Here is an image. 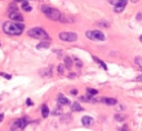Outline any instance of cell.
Instances as JSON below:
<instances>
[{"label":"cell","instance_id":"27","mask_svg":"<svg viewBox=\"0 0 142 131\" xmlns=\"http://www.w3.org/2000/svg\"><path fill=\"white\" fill-rule=\"evenodd\" d=\"M1 76H2V77H5V78H7V79H10V78H11L10 75H5V74H2Z\"/></svg>","mask_w":142,"mask_h":131},{"label":"cell","instance_id":"17","mask_svg":"<svg viewBox=\"0 0 142 131\" xmlns=\"http://www.w3.org/2000/svg\"><path fill=\"white\" fill-rule=\"evenodd\" d=\"M93 60H94V61H96L97 63H99V65H100V66H101L103 69H105V70H107V65H105V63H104L103 61H102L101 59H99V58H97V57H93Z\"/></svg>","mask_w":142,"mask_h":131},{"label":"cell","instance_id":"7","mask_svg":"<svg viewBox=\"0 0 142 131\" xmlns=\"http://www.w3.org/2000/svg\"><path fill=\"white\" fill-rule=\"evenodd\" d=\"M127 2H128V0H119L116 4V6H114V9H113L114 12H117V13L122 12L127 6Z\"/></svg>","mask_w":142,"mask_h":131},{"label":"cell","instance_id":"10","mask_svg":"<svg viewBox=\"0 0 142 131\" xmlns=\"http://www.w3.org/2000/svg\"><path fill=\"white\" fill-rule=\"evenodd\" d=\"M58 103H59V106L69 105V100L66 98L65 96H62V94H59V96H58Z\"/></svg>","mask_w":142,"mask_h":131},{"label":"cell","instance_id":"26","mask_svg":"<svg viewBox=\"0 0 142 131\" xmlns=\"http://www.w3.org/2000/svg\"><path fill=\"white\" fill-rule=\"evenodd\" d=\"M27 6H29V4H28V1H23V2H22V9H23V8H26Z\"/></svg>","mask_w":142,"mask_h":131},{"label":"cell","instance_id":"19","mask_svg":"<svg viewBox=\"0 0 142 131\" xmlns=\"http://www.w3.org/2000/svg\"><path fill=\"white\" fill-rule=\"evenodd\" d=\"M87 92H88L90 96H94V94L98 93V90L92 89V88H88V89H87Z\"/></svg>","mask_w":142,"mask_h":131},{"label":"cell","instance_id":"9","mask_svg":"<svg viewBox=\"0 0 142 131\" xmlns=\"http://www.w3.org/2000/svg\"><path fill=\"white\" fill-rule=\"evenodd\" d=\"M82 124L83 126H86V127H90V126H92L93 122H94V120H93V118L91 117H89V115H86V117H83L82 118Z\"/></svg>","mask_w":142,"mask_h":131},{"label":"cell","instance_id":"29","mask_svg":"<svg viewBox=\"0 0 142 131\" xmlns=\"http://www.w3.org/2000/svg\"><path fill=\"white\" fill-rule=\"evenodd\" d=\"M27 105H28V106H31V105H32V101H31L30 99H28V100H27Z\"/></svg>","mask_w":142,"mask_h":131},{"label":"cell","instance_id":"34","mask_svg":"<svg viewBox=\"0 0 142 131\" xmlns=\"http://www.w3.org/2000/svg\"><path fill=\"white\" fill-rule=\"evenodd\" d=\"M16 1H27V0H16Z\"/></svg>","mask_w":142,"mask_h":131},{"label":"cell","instance_id":"8","mask_svg":"<svg viewBox=\"0 0 142 131\" xmlns=\"http://www.w3.org/2000/svg\"><path fill=\"white\" fill-rule=\"evenodd\" d=\"M9 18H10L11 20L16 21V22H21V21H23V17L21 16V14L18 12V11H12V12H9Z\"/></svg>","mask_w":142,"mask_h":131},{"label":"cell","instance_id":"30","mask_svg":"<svg viewBox=\"0 0 142 131\" xmlns=\"http://www.w3.org/2000/svg\"><path fill=\"white\" fill-rule=\"evenodd\" d=\"M4 117H5L4 113H0V122H1V121L4 120Z\"/></svg>","mask_w":142,"mask_h":131},{"label":"cell","instance_id":"20","mask_svg":"<svg viewBox=\"0 0 142 131\" xmlns=\"http://www.w3.org/2000/svg\"><path fill=\"white\" fill-rule=\"evenodd\" d=\"M114 118H116L117 121H120V122H121V121H124V119H125L124 115H121V114H116Z\"/></svg>","mask_w":142,"mask_h":131},{"label":"cell","instance_id":"33","mask_svg":"<svg viewBox=\"0 0 142 131\" xmlns=\"http://www.w3.org/2000/svg\"><path fill=\"white\" fill-rule=\"evenodd\" d=\"M139 40H140V41L142 42V36H140V38H139Z\"/></svg>","mask_w":142,"mask_h":131},{"label":"cell","instance_id":"25","mask_svg":"<svg viewBox=\"0 0 142 131\" xmlns=\"http://www.w3.org/2000/svg\"><path fill=\"white\" fill-rule=\"evenodd\" d=\"M121 131H129V128H128V126H127V124H124V126L122 127Z\"/></svg>","mask_w":142,"mask_h":131},{"label":"cell","instance_id":"14","mask_svg":"<svg viewBox=\"0 0 142 131\" xmlns=\"http://www.w3.org/2000/svg\"><path fill=\"white\" fill-rule=\"evenodd\" d=\"M71 110L72 111H82L83 108L78 102H73L72 103V107H71Z\"/></svg>","mask_w":142,"mask_h":131},{"label":"cell","instance_id":"1","mask_svg":"<svg viewBox=\"0 0 142 131\" xmlns=\"http://www.w3.org/2000/svg\"><path fill=\"white\" fill-rule=\"evenodd\" d=\"M23 29H25V26L16 21H7L2 25L4 32L9 36H19L23 32Z\"/></svg>","mask_w":142,"mask_h":131},{"label":"cell","instance_id":"23","mask_svg":"<svg viewBox=\"0 0 142 131\" xmlns=\"http://www.w3.org/2000/svg\"><path fill=\"white\" fill-rule=\"evenodd\" d=\"M135 63H137V65H139V66H141V67H142V59H141L140 57L135 58Z\"/></svg>","mask_w":142,"mask_h":131},{"label":"cell","instance_id":"31","mask_svg":"<svg viewBox=\"0 0 142 131\" xmlns=\"http://www.w3.org/2000/svg\"><path fill=\"white\" fill-rule=\"evenodd\" d=\"M71 93H72V94H77V93H78V90H75V89H74V90H72V91H71Z\"/></svg>","mask_w":142,"mask_h":131},{"label":"cell","instance_id":"12","mask_svg":"<svg viewBox=\"0 0 142 131\" xmlns=\"http://www.w3.org/2000/svg\"><path fill=\"white\" fill-rule=\"evenodd\" d=\"M65 66H66V68L70 70L72 68V66H73V62H72V59L70 57H66L65 58Z\"/></svg>","mask_w":142,"mask_h":131},{"label":"cell","instance_id":"6","mask_svg":"<svg viewBox=\"0 0 142 131\" xmlns=\"http://www.w3.org/2000/svg\"><path fill=\"white\" fill-rule=\"evenodd\" d=\"M28 124V121H27L26 118H20V119H17V120L13 121L12 123V129L13 130H22L25 129L26 126Z\"/></svg>","mask_w":142,"mask_h":131},{"label":"cell","instance_id":"3","mask_svg":"<svg viewBox=\"0 0 142 131\" xmlns=\"http://www.w3.org/2000/svg\"><path fill=\"white\" fill-rule=\"evenodd\" d=\"M28 35H29L31 38L39 39V40H46V39L49 38L48 33L44 31V30L42 29V28H38V27L30 29L29 31H28Z\"/></svg>","mask_w":142,"mask_h":131},{"label":"cell","instance_id":"2","mask_svg":"<svg viewBox=\"0 0 142 131\" xmlns=\"http://www.w3.org/2000/svg\"><path fill=\"white\" fill-rule=\"evenodd\" d=\"M41 11L43 12L46 16L49 18L51 20H54V21H60L61 19V12L56 8H52V7H49V6H42L41 7Z\"/></svg>","mask_w":142,"mask_h":131},{"label":"cell","instance_id":"18","mask_svg":"<svg viewBox=\"0 0 142 131\" xmlns=\"http://www.w3.org/2000/svg\"><path fill=\"white\" fill-rule=\"evenodd\" d=\"M97 25L100 26V27H103V28H109L110 27V22H108V21H99V22H97Z\"/></svg>","mask_w":142,"mask_h":131},{"label":"cell","instance_id":"32","mask_svg":"<svg viewBox=\"0 0 142 131\" xmlns=\"http://www.w3.org/2000/svg\"><path fill=\"white\" fill-rule=\"evenodd\" d=\"M131 1H132V2H133V4H137V2L139 1V0H131Z\"/></svg>","mask_w":142,"mask_h":131},{"label":"cell","instance_id":"16","mask_svg":"<svg viewBox=\"0 0 142 131\" xmlns=\"http://www.w3.org/2000/svg\"><path fill=\"white\" fill-rule=\"evenodd\" d=\"M49 46H50L49 42H40L37 46V49H47V48H49Z\"/></svg>","mask_w":142,"mask_h":131},{"label":"cell","instance_id":"5","mask_svg":"<svg viewBox=\"0 0 142 131\" xmlns=\"http://www.w3.org/2000/svg\"><path fill=\"white\" fill-rule=\"evenodd\" d=\"M59 39L62 41H67V42H74L77 41L78 39V36L75 32H68V31H65V32H60L59 33Z\"/></svg>","mask_w":142,"mask_h":131},{"label":"cell","instance_id":"21","mask_svg":"<svg viewBox=\"0 0 142 131\" xmlns=\"http://www.w3.org/2000/svg\"><path fill=\"white\" fill-rule=\"evenodd\" d=\"M61 113H62V110L60 109V107H58V108H57L56 110L53 111V114L54 115H59V114H61Z\"/></svg>","mask_w":142,"mask_h":131},{"label":"cell","instance_id":"24","mask_svg":"<svg viewBox=\"0 0 142 131\" xmlns=\"http://www.w3.org/2000/svg\"><path fill=\"white\" fill-rule=\"evenodd\" d=\"M23 10H25V11H27V12H30V11L32 10V8L30 7V6H27L26 8H23Z\"/></svg>","mask_w":142,"mask_h":131},{"label":"cell","instance_id":"4","mask_svg":"<svg viewBox=\"0 0 142 131\" xmlns=\"http://www.w3.org/2000/svg\"><path fill=\"white\" fill-rule=\"evenodd\" d=\"M86 36L93 41H104L105 40L104 33L100 31V30H90V31H87Z\"/></svg>","mask_w":142,"mask_h":131},{"label":"cell","instance_id":"13","mask_svg":"<svg viewBox=\"0 0 142 131\" xmlns=\"http://www.w3.org/2000/svg\"><path fill=\"white\" fill-rule=\"evenodd\" d=\"M41 113H42V117L43 118H47L49 115V108H48L47 105H43L41 107Z\"/></svg>","mask_w":142,"mask_h":131},{"label":"cell","instance_id":"15","mask_svg":"<svg viewBox=\"0 0 142 131\" xmlns=\"http://www.w3.org/2000/svg\"><path fill=\"white\" fill-rule=\"evenodd\" d=\"M40 75L43 76V77H49V76H51V68H47L44 70H41Z\"/></svg>","mask_w":142,"mask_h":131},{"label":"cell","instance_id":"28","mask_svg":"<svg viewBox=\"0 0 142 131\" xmlns=\"http://www.w3.org/2000/svg\"><path fill=\"white\" fill-rule=\"evenodd\" d=\"M141 17H142V14H141V13H138V14H137V20L140 21V20H141Z\"/></svg>","mask_w":142,"mask_h":131},{"label":"cell","instance_id":"22","mask_svg":"<svg viewBox=\"0 0 142 131\" xmlns=\"http://www.w3.org/2000/svg\"><path fill=\"white\" fill-rule=\"evenodd\" d=\"M58 72H59L60 75H61V74H63V72H65V67H63L62 65H60V66L58 67Z\"/></svg>","mask_w":142,"mask_h":131},{"label":"cell","instance_id":"11","mask_svg":"<svg viewBox=\"0 0 142 131\" xmlns=\"http://www.w3.org/2000/svg\"><path fill=\"white\" fill-rule=\"evenodd\" d=\"M102 102H104V103H107V105L109 106H114V105H117V100L114 99V98H102Z\"/></svg>","mask_w":142,"mask_h":131}]
</instances>
